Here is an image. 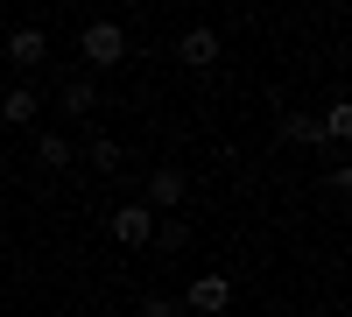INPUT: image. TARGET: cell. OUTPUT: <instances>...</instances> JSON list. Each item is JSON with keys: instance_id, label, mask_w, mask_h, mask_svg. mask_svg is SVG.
<instances>
[{"instance_id": "1", "label": "cell", "mask_w": 352, "mask_h": 317, "mask_svg": "<svg viewBox=\"0 0 352 317\" xmlns=\"http://www.w3.org/2000/svg\"><path fill=\"white\" fill-rule=\"evenodd\" d=\"M78 50H85V64H92V71H113V64L127 56V28H120V21H92V28L78 36Z\"/></svg>"}, {"instance_id": "2", "label": "cell", "mask_w": 352, "mask_h": 317, "mask_svg": "<svg viewBox=\"0 0 352 317\" xmlns=\"http://www.w3.org/2000/svg\"><path fill=\"white\" fill-rule=\"evenodd\" d=\"M226 303H232V282L226 275H197L190 289H184V310L190 317H226Z\"/></svg>"}, {"instance_id": "3", "label": "cell", "mask_w": 352, "mask_h": 317, "mask_svg": "<svg viewBox=\"0 0 352 317\" xmlns=\"http://www.w3.org/2000/svg\"><path fill=\"white\" fill-rule=\"evenodd\" d=\"M155 226H162V219L134 197V205H120V212H113V240H120V247H148V240H155Z\"/></svg>"}, {"instance_id": "4", "label": "cell", "mask_w": 352, "mask_h": 317, "mask_svg": "<svg viewBox=\"0 0 352 317\" xmlns=\"http://www.w3.org/2000/svg\"><path fill=\"white\" fill-rule=\"evenodd\" d=\"M176 56H184L190 71L219 64V28H184V36H176Z\"/></svg>"}, {"instance_id": "5", "label": "cell", "mask_w": 352, "mask_h": 317, "mask_svg": "<svg viewBox=\"0 0 352 317\" xmlns=\"http://www.w3.org/2000/svg\"><path fill=\"white\" fill-rule=\"evenodd\" d=\"M43 56H50V36H43V28H14V36H8V64H21V71H36Z\"/></svg>"}, {"instance_id": "6", "label": "cell", "mask_w": 352, "mask_h": 317, "mask_svg": "<svg viewBox=\"0 0 352 317\" xmlns=\"http://www.w3.org/2000/svg\"><path fill=\"white\" fill-rule=\"evenodd\" d=\"M141 205H148V212L184 205V177H176V169H155V177H148V197H141Z\"/></svg>"}, {"instance_id": "7", "label": "cell", "mask_w": 352, "mask_h": 317, "mask_svg": "<svg viewBox=\"0 0 352 317\" xmlns=\"http://www.w3.org/2000/svg\"><path fill=\"white\" fill-rule=\"evenodd\" d=\"M36 113H43V99L28 92V85H21V92H8V99H0V120H8V127H28Z\"/></svg>"}, {"instance_id": "8", "label": "cell", "mask_w": 352, "mask_h": 317, "mask_svg": "<svg viewBox=\"0 0 352 317\" xmlns=\"http://www.w3.org/2000/svg\"><path fill=\"white\" fill-rule=\"evenodd\" d=\"M317 127H324V141H352V99H331Z\"/></svg>"}, {"instance_id": "9", "label": "cell", "mask_w": 352, "mask_h": 317, "mask_svg": "<svg viewBox=\"0 0 352 317\" xmlns=\"http://www.w3.org/2000/svg\"><path fill=\"white\" fill-rule=\"evenodd\" d=\"M92 106H99V85H92V78H71V85H64V113H78V120H85Z\"/></svg>"}, {"instance_id": "10", "label": "cell", "mask_w": 352, "mask_h": 317, "mask_svg": "<svg viewBox=\"0 0 352 317\" xmlns=\"http://www.w3.org/2000/svg\"><path fill=\"white\" fill-rule=\"evenodd\" d=\"M36 162H43V169H64V162H71V134H43V141H36Z\"/></svg>"}, {"instance_id": "11", "label": "cell", "mask_w": 352, "mask_h": 317, "mask_svg": "<svg viewBox=\"0 0 352 317\" xmlns=\"http://www.w3.org/2000/svg\"><path fill=\"white\" fill-rule=\"evenodd\" d=\"M85 155H92V169H120V141H113V134H92V141H85Z\"/></svg>"}, {"instance_id": "12", "label": "cell", "mask_w": 352, "mask_h": 317, "mask_svg": "<svg viewBox=\"0 0 352 317\" xmlns=\"http://www.w3.org/2000/svg\"><path fill=\"white\" fill-rule=\"evenodd\" d=\"M282 141H324L317 113H289V120H282Z\"/></svg>"}, {"instance_id": "13", "label": "cell", "mask_w": 352, "mask_h": 317, "mask_svg": "<svg viewBox=\"0 0 352 317\" xmlns=\"http://www.w3.org/2000/svg\"><path fill=\"white\" fill-rule=\"evenodd\" d=\"M134 317H184V303H176V296H141Z\"/></svg>"}, {"instance_id": "14", "label": "cell", "mask_w": 352, "mask_h": 317, "mask_svg": "<svg viewBox=\"0 0 352 317\" xmlns=\"http://www.w3.org/2000/svg\"><path fill=\"white\" fill-rule=\"evenodd\" d=\"M0 155H8V141H0Z\"/></svg>"}]
</instances>
